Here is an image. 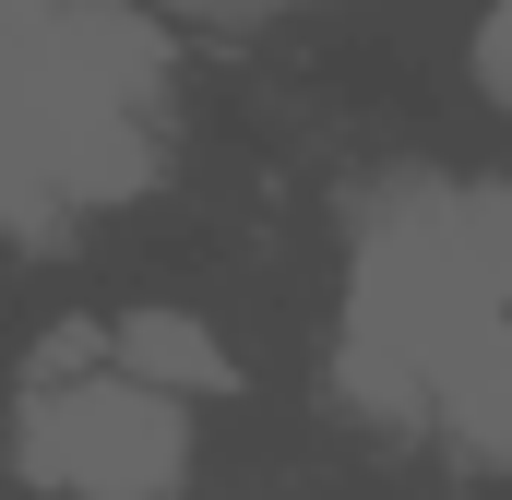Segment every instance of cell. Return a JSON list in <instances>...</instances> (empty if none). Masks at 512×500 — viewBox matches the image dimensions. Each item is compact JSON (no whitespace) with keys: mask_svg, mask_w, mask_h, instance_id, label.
<instances>
[{"mask_svg":"<svg viewBox=\"0 0 512 500\" xmlns=\"http://www.w3.org/2000/svg\"><path fill=\"white\" fill-rule=\"evenodd\" d=\"M12 465L60 500H167L191 477V405L131 381L120 358L48 370L12 405Z\"/></svg>","mask_w":512,"mask_h":500,"instance_id":"3","label":"cell"},{"mask_svg":"<svg viewBox=\"0 0 512 500\" xmlns=\"http://www.w3.org/2000/svg\"><path fill=\"white\" fill-rule=\"evenodd\" d=\"M346 393L453 441L465 465H512V191L501 179H393L346 250Z\"/></svg>","mask_w":512,"mask_h":500,"instance_id":"1","label":"cell"},{"mask_svg":"<svg viewBox=\"0 0 512 500\" xmlns=\"http://www.w3.org/2000/svg\"><path fill=\"white\" fill-rule=\"evenodd\" d=\"M108 358L131 381H155V393H239V358L215 346V322H191V310H120L108 322Z\"/></svg>","mask_w":512,"mask_h":500,"instance_id":"4","label":"cell"},{"mask_svg":"<svg viewBox=\"0 0 512 500\" xmlns=\"http://www.w3.org/2000/svg\"><path fill=\"white\" fill-rule=\"evenodd\" d=\"M477 84L512 108V0H489V24H477Z\"/></svg>","mask_w":512,"mask_h":500,"instance_id":"5","label":"cell"},{"mask_svg":"<svg viewBox=\"0 0 512 500\" xmlns=\"http://www.w3.org/2000/svg\"><path fill=\"white\" fill-rule=\"evenodd\" d=\"M191 12H274V0H191Z\"/></svg>","mask_w":512,"mask_h":500,"instance_id":"6","label":"cell"},{"mask_svg":"<svg viewBox=\"0 0 512 500\" xmlns=\"http://www.w3.org/2000/svg\"><path fill=\"white\" fill-rule=\"evenodd\" d=\"M179 72L120 0H0V227L131 203L167 155Z\"/></svg>","mask_w":512,"mask_h":500,"instance_id":"2","label":"cell"}]
</instances>
